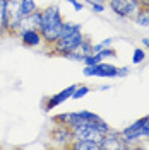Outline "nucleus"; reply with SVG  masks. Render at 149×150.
<instances>
[{
	"mask_svg": "<svg viewBox=\"0 0 149 150\" xmlns=\"http://www.w3.org/2000/svg\"><path fill=\"white\" fill-rule=\"evenodd\" d=\"M75 87H77V84H70L69 87H65V89H62L60 92L53 94V96H50V97H45V101H43V109L45 111H53L57 106H60L62 103H65V101H69V99H72V94H74Z\"/></svg>",
	"mask_w": 149,
	"mask_h": 150,
	"instance_id": "nucleus-7",
	"label": "nucleus"
},
{
	"mask_svg": "<svg viewBox=\"0 0 149 150\" xmlns=\"http://www.w3.org/2000/svg\"><path fill=\"white\" fill-rule=\"evenodd\" d=\"M112 45H113V38H106V39H103L100 43H93V53L101 51L103 48H110Z\"/></svg>",
	"mask_w": 149,
	"mask_h": 150,
	"instance_id": "nucleus-17",
	"label": "nucleus"
},
{
	"mask_svg": "<svg viewBox=\"0 0 149 150\" xmlns=\"http://www.w3.org/2000/svg\"><path fill=\"white\" fill-rule=\"evenodd\" d=\"M22 14L19 10V0H7V36H17Z\"/></svg>",
	"mask_w": 149,
	"mask_h": 150,
	"instance_id": "nucleus-6",
	"label": "nucleus"
},
{
	"mask_svg": "<svg viewBox=\"0 0 149 150\" xmlns=\"http://www.w3.org/2000/svg\"><path fill=\"white\" fill-rule=\"evenodd\" d=\"M132 21H134L137 26H140V28H149V9L140 7V10L134 16Z\"/></svg>",
	"mask_w": 149,
	"mask_h": 150,
	"instance_id": "nucleus-12",
	"label": "nucleus"
},
{
	"mask_svg": "<svg viewBox=\"0 0 149 150\" xmlns=\"http://www.w3.org/2000/svg\"><path fill=\"white\" fill-rule=\"evenodd\" d=\"M19 41L22 43V46L26 48H38L43 46V36L38 29L31 28V29H21L17 33Z\"/></svg>",
	"mask_w": 149,
	"mask_h": 150,
	"instance_id": "nucleus-8",
	"label": "nucleus"
},
{
	"mask_svg": "<svg viewBox=\"0 0 149 150\" xmlns=\"http://www.w3.org/2000/svg\"><path fill=\"white\" fill-rule=\"evenodd\" d=\"M84 34H82V29H75L72 33H69L65 36H60L55 41V45H52L50 48H47V53L48 55H53V56H64L70 51L77 50V46L84 41Z\"/></svg>",
	"mask_w": 149,
	"mask_h": 150,
	"instance_id": "nucleus-2",
	"label": "nucleus"
},
{
	"mask_svg": "<svg viewBox=\"0 0 149 150\" xmlns=\"http://www.w3.org/2000/svg\"><path fill=\"white\" fill-rule=\"evenodd\" d=\"M118 67L112 65L108 62H100L96 65H84L82 75L84 77H103V79H117Z\"/></svg>",
	"mask_w": 149,
	"mask_h": 150,
	"instance_id": "nucleus-5",
	"label": "nucleus"
},
{
	"mask_svg": "<svg viewBox=\"0 0 149 150\" xmlns=\"http://www.w3.org/2000/svg\"><path fill=\"white\" fill-rule=\"evenodd\" d=\"M129 67H118V72H117V79H123V77H127L129 75Z\"/></svg>",
	"mask_w": 149,
	"mask_h": 150,
	"instance_id": "nucleus-21",
	"label": "nucleus"
},
{
	"mask_svg": "<svg viewBox=\"0 0 149 150\" xmlns=\"http://www.w3.org/2000/svg\"><path fill=\"white\" fill-rule=\"evenodd\" d=\"M100 149L101 150H123L127 149L125 143L120 137V130H110L108 133H105L103 140L100 142Z\"/></svg>",
	"mask_w": 149,
	"mask_h": 150,
	"instance_id": "nucleus-9",
	"label": "nucleus"
},
{
	"mask_svg": "<svg viewBox=\"0 0 149 150\" xmlns=\"http://www.w3.org/2000/svg\"><path fill=\"white\" fill-rule=\"evenodd\" d=\"M38 9H39V7L36 5L34 0H19V10H21L22 17H24V16H29V14H33V12L38 10Z\"/></svg>",
	"mask_w": 149,
	"mask_h": 150,
	"instance_id": "nucleus-13",
	"label": "nucleus"
},
{
	"mask_svg": "<svg viewBox=\"0 0 149 150\" xmlns=\"http://www.w3.org/2000/svg\"><path fill=\"white\" fill-rule=\"evenodd\" d=\"M140 2V7H146V9H149V0H139Z\"/></svg>",
	"mask_w": 149,
	"mask_h": 150,
	"instance_id": "nucleus-23",
	"label": "nucleus"
},
{
	"mask_svg": "<svg viewBox=\"0 0 149 150\" xmlns=\"http://www.w3.org/2000/svg\"><path fill=\"white\" fill-rule=\"evenodd\" d=\"M89 92H91V89H89L87 85L77 84V87H75L74 94H72V99H82V97H86V96H87Z\"/></svg>",
	"mask_w": 149,
	"mask_h": 150,
	"instance_id": "nucleus-16",
	"label": "nucleus"
},
{
	"mask_svg": "<svg viewBox=\"0 0 149 150\" xmlns=\"http://www.w3.org/2000/svg\"><path fill=\"white\" fill-rule=\"evenodd\" d=\"M108 89H112V85H101L100 87V91H108Z\"/></svg>",
	"mask_w": 149,
	"mask_h": 150,
	"instance_id": "nucleus-24",
	"label": "nucleus"
},
{
	"mask_svg": "<svg viewBox=\"0 0 149 150\" xmlns=\"http://www.w3.org/2000/svg\"><path fill=\"white\" fill-rule=\"evenodd\" d=\"M64 22H65V19L62 17V12L58 9V5L50 4V5L41 9V22H39L38 31L41 33L43 45L47 48L55 45V41L60 38Z\"/></svg>",
	"mask_w": 149,
	"mask_h": 150,
	"instance_id": "nucleus-1",
	"label": "nucleus"
},
{
	"mask_svg": "<svg viewBox=\"0 0 149 150\" xmlns=\"http://www.w3.org/2000/svg\"><path fill=\"white\" fill-rule=\"evenodd\" d=\"M96 53H100V56H101L103 60H106V58H117V51H115L112 46L110 48H103L101 51H96Z\"/></svg>",
	"mask_w": 149,
	"mask_h": 150,
	"instance_id": "nucleus-18",
	"label": "nucleus"
},
{
	"mask_svg": "<svg viewBox=\"0 0 149 150\" xmlns=\"http://www.w3.org/2000/svg\"><path fill=\"white\" fill-rule=\"evenodd\" d=\"M69 150H101L100 143L93 140H74L69 145Z\"/></svg>",
	"mask_w": 149,
	"mask_h": 150,
	"instance_id": "nucleus-10",
	"label": "nucleus"
},
{
	"mask_svg": "<svg viewBox=\"0 0 149 150\" xmlns=\"http://www.w3.org/2000/svg\"><path fill=\"white\" fill-rule=\"evenodd\" d=\"M91 7V10L93 12H96V14H101V12H105V9H106V4H94V5H89Z\"/></svg>",
	"mask_w": 149,
	"mask_h": 150,
	"instance_id": "nucleus-20",
	"label": "nucleus"
},
{
	"mask_svg": "<svg viewBox=\"0 0 149 150\" xmlns=\"http://www.w3.org/2000/svg\"><path fill=\"white\" fill-rule=\"evenodd\" d=\"M48 142L53 149H69V145L74 142L72 128L67 125L53 123V126L48 130Z\"/></svg>",
	"mask_w": 149,
	"mask_h": 150,
	"instance_id": "nucleus-3",
	"label": "nucleus"
},
{
	"mask_svg": "<svg viewBox=\"0 0 149 150\" xmlns=\"http://www.w3.org/2000/svg\"><path fill=\"white\" fill-rule=\"evenodd\" d=\"M64 2L70 4V5H72V9H74L75 12H81V10L84 9V2H82V0H64Z\"/></svg>",
	"mask_w": 149,
	"mask_h": 150,
	"instance_id": "nucleus-19",
	"label": "nucleus"
},
{
	"mask_svg": "<svg viewBox=\"0 0 149 150\" xmlns=\"http://www.w3.org/2000/svg\"><path fill=\"white\" fill-rule=\"evenodd\" d=\"M146 60V50L144 48H135L132 53V63L134 65H140Z\"/></svg>",
	"mask_w": 149,
	"mask_h": 150,
	"instance_id": "nucleus-14",
	"label": "nucleus"
},
{
	"mask_svg": "<svg viewBox=\"0 0 149 150\" xmlns=\"http://www.w3.org/2000/svg\"><path fill=\"white\" fill-rule=\"evenodd\" d=\"M7 36V0H0V38Z\"/></svg>",
	"mask_w": 149,
	"mask_h": 150,
	"instance_id": "nucleus-11",
	"label": "nucleus"
},
{
	"mask_svg": "<svg viewBox=\"0 0 149 150\" xmlns=\"http://www.w3.org/2000/svg\"><path fill=\"white\" fill-rule=\"evenodd\" d=\"M142 48H146V50H149V36L148 38H142Z\"/></svg>",
	"mask_w": 149,
	"mask_h": 150,
	"instance_id": "nucleus-22",
	"label": "nucleus"
},
{
	"mask_svg": "<svg viewBox=\"0 0 149 150\" xmlns=\"http://www.w3.org/2000/svg\"><path fill=\"white\" fill-rule=\"evenodd\" d=\"M106 7L120 19H134L140 10L139 0H106Z\"/></svg>",
	"mask_w": 149,
	"mask_h": 150,
	"instance_id": "nucleus-4",
	"label": "nucleus"
},
{
	"mask_svg": "<svg viewBox=\"0 0 149 150\" xmlns=\"http://www.w3.org/2000/svg\"><path fill=\"white\" fill-rule=\"evenodd\" d=\"M77 51H79V53H82L84 56L89 55V53H93V41H91V39H87V38H84V41L77 46Z\"/></svg>",
	"mask_w": 149,
	"mask_h": 150,
	"instance_id": "nucleus-15",
	"label": "nucleus"
}]
</instances>
